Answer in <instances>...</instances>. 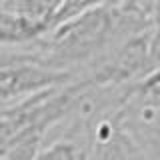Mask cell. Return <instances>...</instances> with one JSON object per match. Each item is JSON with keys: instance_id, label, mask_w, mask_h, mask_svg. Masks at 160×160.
I'll use <instances>...</instances> for the list:
<instances>
[{"instance_id": "1", "label": "cell", "mask_w": 160, "mask_h": 160, "mask_svg": "<svg viewBox=\"0 0 160 160\" xmlns=\"http://www.w3.org/2000/svg\"><path fill=\"white\" fill-rule=\"evenodd\" d=\"M152 24L154 18L132 4L100 6L56 24L32 48L48 66L80 80L124 40Z\"/></svg>"}, {"instance_id": "2", "label": "cell", "mask_w": 160, "mask_h": 160, "mask_svg": "<svg viewBox=\"0 0 160 160\" xmlns=\"http://www.w3.org/2000/svg\"><path fill=\"white\" fill-rule=\"evenodd\" d=\"M82 80L32 94L0 110V158L24 140H44L76 110Z\"/></svg>"}, {"instance_id": "3", "label": "cell", "mask_w": 160, "mask_h": 160, "mask_svg": "<svg viewBox=\"0 0 160 160\" xmlns=\"http://www.w3.org/2000/svg\"><path fill=\"white\" fill-rule=\"evenodd\" d=\"M74 82V76L54 70L36 54L32 44L0 50V102L12 104L32 94Z\"/></svg>"}, {"instance_id": "4", "label": "cell", "mask_w": 160, "mask_h": 160, "mask_svg": "<svg viewBox=\"0 0 160 160\" xmlns=\"http://www.w3.org/2000/svg\"><path fill=\"white\" fill-rule=\"evenodd\" d=\"M118 118L146 160H160V100L130 92L118 108Z\"/></svg>"}, {"instance_id": "5", "label": "cell", "mask_w": 160, "mask_h": 160, "mask_svg": "<svg viewBox=\"0 0 160 160\" xmlns=\"http://www.w3.org/2000/svg\"><path fill=\"white\" fill-rule=\"evenodd\" d=\"M86 132L90 160H146L134 138L122 126L118 108L96 116Z\"/></svg>"}, {"instance_id": "6", "label": "cell", "mask_w": 160, "mask_h": 160, "mask_svg": "<svg viewBox=\"0 0 160 160\" xmlns=\"http://www.w3.org/2000/svg\"><path fill=\"white\" fill-rule=\"evenodd\" d=\"M34 160H90L88 132L80 124H68V132L44 144Z\"/></svg>"}, {"instance_id": "7", "label": "cell", "mask_w": 160, "mask_h": 160, "mask_svg": "<svg viewBox=\"0 0 160 160\" xmlns=\"http://www.w3.org/2000/svg\"><path fill=\"white\" fill-rule=\"evenodd\" d=\"M46 32L48 30L40 24L0 8V50L28 46L38 38H42Z\"/></svg>"}, {"instance_id": "8", "label": "cell", "mask_w": 160, "mask_h": 160, "mask_svg": "<svg viewBox=\"0 0 160 160\" xmlns=\"http://www.w3.org/2000/svg\"><path fill=\"white\" fill-rule=\"evenodd\" d=\"M64 0H0V8L24 16L50 30L56 22Z\"/></svg>"}, {"instance_id": "9", "label": "cell", "mask_w": 160, "mask_h": 160, "mask_svg": "<svg viewBox=\"0 0 160 160\" xmlns=\"http://www.w3.org/2000/svg\"><path fill=\"white\" fill-rule=\"evenodd\" d=\"M122 2L124 0H64L62 10H60L54 26L60 24V22H66V20L74 18V16H78V14L88 12V10H94V8H100V6H116V4H122Z\"/></svg>"}, {"instance_id": "10", "label": "cell", "mask_w": 160, "mask_h": 160, "mask_svg": "<svg viewBox=\"0 0 160 160\" xmlns=\"http://www.w3.org/2000/svg\"><path fill=\"white\" fill-rule=\"evenodd\" d=\"M134 92L142 94V96H148V98H158L160 100V64L142 80V82H138L136 86H134Z\"/></svg>"}, {"instance_id": "11", "label": "cell", "mask_w": 160, "mask_h": 160, "mask_svg": "<svg viewBox=\"0 0 160 160\" xmlns=\"http://www.w3.org/2000/svg\"><path fill=\"white\" fill-rule=\"evenodd\" d=\"M154 44H156V50L160 54V0H154Z\"/></svg>"}, {"instance_id": "12", "label": "cell", "mask_w": 160, "mask_h": 160, "mask_svg": "<svg viewBox=\"0 0 160 160\" xmlns=\"http://www.w3.org/2000/svg\"><path fill=\"white\" fill-rule=\"evenodd\" d=\"M126 4H132L134 8H138V10H142V12H146L152 16V12H154V0H124Z\"/></svg>"}, {"instance_id": "13", "label": "cell", "mask_w": 160, "mask_h": 160, "mask_svg": "<svg viewBox=\"0 0 160 160\" xmlns=\"http://www.w3.org/2000/svg\"><path fill=\"white\" fill-rule=\"evenodd\" d=\"M4 106H6V104H2V102H0V110H2V108H4Z\"/></svg>"}, {"instance_id": "14", "label": "cell", "mask_w": 160, "mask_h": 160, "mask_svg": "<svg viewBox=\"0 0 160 160\" xmlns=\"http://www.w3.org/2000/svg\"><path fill=\"white\" fill-rule=\"evenodd\" d=\"M0 160H4V158H0Z\"/></svg>"}]
</instances>
